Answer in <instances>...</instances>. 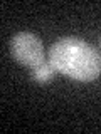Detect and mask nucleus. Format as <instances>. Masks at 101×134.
Returning <instances> with one entry per match:
<instances>
[{"label": "nucleus", "instance_id": "1", "mask_svg": "<svg viewBox=\"0 0 101 134\" xmlns=\"http://www.w3.org/2000/svg\"><path fill=\"white\" fill-rule=\"evenodd\" d=\"M47 60L57 72L79 82H91L101 74V54L78 37H62L49 49Z\"/></svg>", "mask_w": 101, "mask_h": 134}, {"label": "nucleus", "instance_id": "4", "mask_svg": "<svg viewBox=\"0 0 101 134\" xmlns=\"http://www.w3.org/2000/svg\"><path fill=\"white\" fill-rule=\"evenodd\" d=\"M99 45H101V37H99Z\"/></svg>", "mask_w": 101, "mask_h": 134}, {"label": "nucleus", "instance_id": "3", "mask_svg": "<svg viewBox=\"0 0 101 134\" xmlns=\"http://www.w3.org/2000/svg\"><path fill=\"white\" fill-rule=\"evenodd\" d=\"M56 72H57V70L50 65V62L49 60H44L42 64L32 67V74L31 75H32V79L37 84H49L54 79Z\"/></svg>", "mask_w": 101, "mask_h": 134}, {"label": "nucleus", "instance_id": "2", "mask_svg": "<svg viewBox=\"0 0 101 134\" xmlns=\"http://www.w3.org/2000/svg\"><path fill=\"white\" fill-rule=\"evenodd\" d=\"M10 52L17 62L27 67H36L46 60L44 44L32 32H19L10 40Z\"/></svg>", "mask_w": 101, "mask_h": 134}]
</instances>
